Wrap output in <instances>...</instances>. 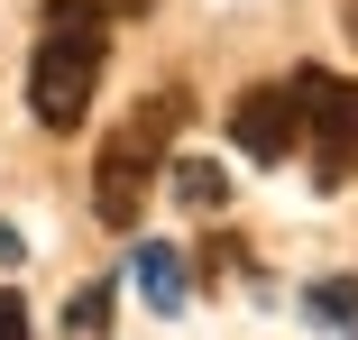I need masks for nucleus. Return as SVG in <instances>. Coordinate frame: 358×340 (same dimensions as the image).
<instances>
[{
    "label": "nucleus",
    "mask_w": 358,
    "mask_h": 340,
    "mask_svg": "<svg viewBox=\"0 0 358 340\" xmlns=\"http://www.w3.org/2000/svg\"><path fill=\"white\" fill-rule=\"evenodd\" d=\"M129 267H138V295H148L166 322H175V313L193 304V285H202V276H193V257H184V248H166V239H148Z\"/></svg>",
    "instance_id": "nucleus-5"
},
{
    "label": "nucleus",
    "mask_w": 358,
    "mask_h": 340,
    "mask_svg": "<svg viewBox=\"0 0 358 340\" xmlns=\"http://www.w3.org/2000/svg\"><path fill=\"white\" fill-rule=\"evenodd\" d=\"M303 313H313L322 331L358 340V276H313V285H303Z\"/></svg>",
    "instance_id": "nucleus-6"
},
{
    "label": "nucleus",
    "mask_w": 358,
    "mask_h": 340,
    "mask_svg": "<svg viewBox=\"0 0 358 340\" xmlns=\"http://www.w3.org/2000/svg\"><path fill=\"white\" fill-rule=\"evenodd\" d=\"M101 331H110V285H83L64 304V340H101Z\"/></svg>",
    "instance_id": "nucleus-8"
},
{
    "label": "nucleus",
    "mask_w": 358,
    "mask_h": 340,
    "mask_svg": "<svg viewBox=\"0 0 358 340\" xmlns=\"http://www.w3.org/2000/svg\"><path fill=\"white\" fill-rule=\"evenodd\" d=\"M340 19H349V37H358V0H340Z\"/></svg>",
    "instance_id": "nucleus-11"
},
{
    "label": "nucleus",
    "mask_w": 358,
    "mask_h": 340,
    "mask_svg": "<svg viewBox=\"0 0 358 340\" xmlns=\"http://www.w3.org/2000/svg\"><path fill=\"white\" fill-rule=\"evenodd\" d=\"M166 184H175L184 212H221V202H230V175L211 166V157H175V166H166Z\"/></svg>",
    "instance_id": "nucleus-7"
},
{
    "label": "nucleus",
    "mask_w": 358,
    "mask_h": 340,
    "mask_svg": "<svg viewBox=\"0 0 358 340\" xmlns=\"http://www.w3.org/2000/svg\"><path fill=\"white\" fill-rule=\"evenodd\" d=\"M230 148L239 157H257V166H285L303 148V101H294V83H248L239 101H230Z\"/></svg>",
    "instance_id": "nucleus-4"
},
{
    "label": "nucleus",
    "mask_w": 358,
    "mask_h": 340,
    "mask_svg": "<svg viewBox=\"0 0 358 340\" xmlns=\"http://www.w3.org/2000/svg\"><path fill=\"white\" fill-rule=\"evenodd\" d=\"M0 340H37V322H28V304L0 285Z\"/></svg>",
    "instance_id": "nucleus-9"
},
{
    "label": "nucleus",
    "mask_w": 358,
    "mask_h": 340,
    "mask_svg": "<svg viewBox=\"0 0 358 340\" xmlns=\"http://www.w3.org/2000/svg\"><path fill=\"white\" fill-rule=\"evenodd\" d=\"M294 101H303L313 175H322V184H349V175H358V83H349V74H322V64H303V74H294Z\"/></svg>",
    "instance_id": "nucleus-3"
},
{
    "label": "nucleus",
    "mask_w": 358,
    "mask_h": 340,
    "mask_svg": "<svg viewBox=\"0 0 358 340\" xmlns=\"http://www.w3.org/2000/svg\"><path fill=\"white\" fill-rule=\"evenodd\" d=\"M184 92H148L120 129H110V148L92 157V212L110 230H138V212H148V193L166 175V148H175V129H184Z\"/></svg>",
    "instance_id": "nucleus-2"
},
{
    "label": "nucleus",
    "mask_w": 358,
    "mask_h": 340,
    "mask_svg": "<svg viewBox=\"0 0 358 340\" xmlns=\"http://www.w3.org/2000/svg\"><path fill=\"white\" fill-rule=\"evenodd\" d=\"M101 64H110V10L101 0H46L37 19V55H28V111L46 139H74L92 92H101Z\"/></svg>",
    "instance_id": "nucleus-1"
},
{
    "label": "nucleus",
    "mask_w": 358,
    "mask_h": 340,
    "mask_svg": "<svg viewBox=\"0 0 358 340\" xmlns=\"http://www.w3.org/2000/svg\"><path fill=\"white\" fill-rule=\"evenodd\" d=\"M19 257H28V239H19L10 221H0V267H19Z\"/></svg>",
    "instance_id": "nucleus-10"
}]
</instances>
